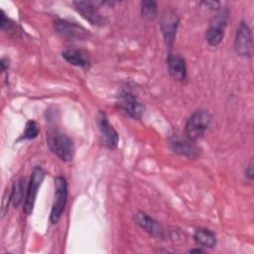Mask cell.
<instances>
[{
    "label": "cell",
    "instance_id": "cell-13",
    "mask_svg": "<svg viewBox=\"0 0 254 254\" xmlns=\"http://www.w3.org/2000/svg\"><path fill=\"white\" fill-rule=\"evenodd\" d=\"M169 146L175 154L180 156L193 159L198 155V148L189 139L185 140L178 136H172L169 138Z\"/></svg>",
    "mask_w": 254,
    "mask_h": 254
},
{
    "label": "cell",
    "instance_id": "cell-2",
    "mask_svg": "<svg viewBox=\"0 0 254 254\" xmlns=\"http://www.w3.org/2000/svg\"><path fill=\"white\" fill-rule=\"evenodd\" d=\"M211 122V115L206 110H197L190 115L185 126V134L187 138L191 141L200 139Z\"/></svg>",
    "mask_w": 254,
    "mask_h": 254
},
{
    "label": "cell",
    "instance_id": "cell-7",
    "mask_svg": "<svg viewBox=\"0 0 254 254\" xmlns=\"http://www.w3.org/2000/svg\"><path fill=\"white\" fill-rule=\"evenodd\" d=\"M44 179H45L44 170L39 166L35 167L32 172L30 183L27 188V192H26L24 206H23V211L27 215H30L34 209L38 190H39V188L41 187Z\"/></svg>",
    "mask_w": 254,
    "mask_h": 254
},
{
    "label": "cell",
    "instance_id": "cell-8",
    "mask_svg": "<svg viewBox=\"0 0 254 254\" xmlns=\"http://www.w3.org/2000/svg\"><path fill=\"white\" fill-rule=\"evenodd\" d=\"M234 47L236 53L240 57L250 58L252 55V47H253V38L252 32L248 24L244 21H241L237 27Z\"/></svg>",
    "mask_w": 254,
    "mask_h": 254
},
{
    "label": "cell",
    "instance_id": "cell-1",
    "mask_svg": "<svg viewBox=\"0 0 254 254\" xmlns=\"http://www.w3.org/2000/svg\"><path fill=\"white\" fill-rule=\"evenodd\" d=\"M47 144L50 150L64 162H69L74 155V143L70 137L59 132L50 131L47 133Z\"/></svg>",
    "mask_w": 254,
    "mask_h": 254
},
{
    "label": "cell",
    "instance_id": "cell-16",
    "mask_svg": "<svg viewBox=\"0 0 254 254\" xmlns=\"http://www.w3.org/2000/svg\"><path fill=\"white\" fill-rule=\"evenodd\" d=\"M193 239L197 245L203 248H213L217 242L215 233L206 228L196 229L193 234Z\"/></svg>",
    "mask_w": 254,
    "mask_h": 254
},
{
    "label": "cell",
    "instance_id": "cell-14",
    "mask_svg": "<svg viewBox=\"0 0 254 254\" xmlns=\"http://www.w3.org/2000/svg\"><path fill=\"white\" fill-rule=\"evenodd\" d=\"M63 58L70 64L79 66L81 68H89L90 56L89 53L82 49L67 48L62 52Z\"/></svg>",
    "mask_w": 254,
    "mask_h": 254
},
{
    "label": "cell",
    "instance_id": "cell-22",
    "mask_svg": "<svg viewBox=\"0 0 254 254\" xmlns=\"http://www.w3.org/2000/svg\"><path fill=\"white\" fill-rule=\"evenodd\" d=\"M245 177L248 178L250 181L253 180L254 178V172H253V163L252 161L249 163V165L246 167V170H245Z\"/></svg>",
    "mask_w": 254,
    "mask_h": 254
},
{
    "label": "cell",
    "instance_id": "cell-4",
    "mask_svg": "<svg viewBox=\"0 0 254 254\" xmlns=\"http://www.w3.org/2000/svg\"><path fill=\"white\" fill-rule=\"evenodd\" d=\"M116 107L125 116L137 120L141 119L145 111L144 104L130 90L127 89H123L118 94Z\"/></svg>",
    "mask_w": 254,
    "mask_h": 254
},
{
    "label": "cell",
    "instance_id": "cell-19",
    "mask_svg": "<svg viewBox=\"0 0 254 254\" xmlns=\"http://www.w3.org/2000/svg\"><path fill=\"white\" fill-rule=\"evenodd\" d=\"M25 180L23 178L18 179L11 190V202L14 205V207H18L19 204L23 200V194H24V188H25Z\"/></svg>",
    "mask_w": 254,
    "mask_h": 254
},
{
    "label": "cell",
    "instance_id": "cell-11",
    "mask_svg": "<svg viewBox=\"0 0 254 254\" xmlns=\"http://www.w3.org/2000/svg\"><path fill=\"white\" fill-rule=\"evenodd\" d=\"M55 30L64 38L72 40H85L89 37V31L76 23L67 20L57 19L54 22Z\"/></svg>",
    "mask_w": 254,
    "mask_h": 254
},
{
    "label": "cell",
    "instance_id": "cell-5",
    "mask_svg": "<svg viewBox=\"0 0 254 254\" xmlns=\"http://www.w3.org/2000/svg\"><path fill=\"white\" fill-rule=\"evenodd\" d=\"M67 200V184L63 176L55 178V194L52 204L50 220L52 223H57L63 215Z\"/></svg>",
    "mask_w": 254,
    "mask_h": 254
},
{
    "label": "cell",
    "instance_id": "cell-18",
    "mask_svg": "<svg viewBox=\"0 0 254 254\" xmlns=\"http://www.w3.org/2000/svg\"><path fill=\"white\" fill-rule=\"evenodd\" d=\"M141 15L146 21H154L158 17V5L156 1H141Z\"/></svg>",
    "mask_w": 254,
    "mask_h": 254
},
{
    "label": "cell",
    "instance_id": "cell-21",
    "mask_svg": "<svg viewBox=\"0 0 254 254\" xmlns=\"http://www.w3.org/2000/svg\"><path fill=\"white\" fill-rule=\"evenodd\" d=\"M10 201H11V190L8 191V190H6V191L3 195V199H2V207H1L2 216H4L6 214Z\"/></svg>",
    "mask_w": 254,
    "mask_h": 254
},
{
    "label": "cell",
    "instance_id": "cell-3",
    "mask_svg": "<svg viewBox=\"0 0 254 254\" xmlns=\"http://www.w3.org/2000/svg\"><path fill=\"white\" fill-rule=\"evenodd\" d=\"M229 12L226 8H219L217 13L211 18L208 29L205 33V40L210 47H217L224 36Z\"/></svg>",
    "mask_w": 254,
    "mask_h": 254
},
{
    "label": "cell",
    "instance_id": "cell-12",
    "mask_svg": "<svg viewBox=\"0 0 254 254\" xmlns=\"http://www.w3.org/2000/svg\"><path fill=\"white\" fill-rule=\"evenodd\" d=\"M97 125L102 137L103 144L110 150L116 149L119 142V135L113 126L109 123L106 114L99 111L97 115Z\"/></svg>",
    "mask_w": 254,
    "mask_h": 254
},
{
    "label": "cell",
    "instance_id": "cell-24",
    "mask_svg": "<svg viewBox=\"0 0 254 254\" xmlns=\"http://www.w3.org/2000/svg\"><path fill=\"white\" fill-rule=\"evenodd\" d=\"M8 63H9V62H8L7 59H5V58L1 59V64H0V65H1V71H2V72H5L6 69L8 68V66H9V64H8Z\"/></svg>",
    "mask_w": 254,
    "mask_h": 254
},
{
    "label": "cell",
    "instance_id": "cell-23",
    "mask_svg": "<svg viewBox=\"0 0 254 254\" xmlns=\"http://www.w3.org/2000/svg\"><path fill=\"white\" fill-rule=\"evenodd\" d=\"M201 4H203V5H205L206 7H208V8H210V9H217V8H219V2H217V1H203V2H201Z\"/></svg>",
    "mask_w": 254,
    "mask_h": 254
},
{
    "label": "cell",
    "instance_id": "cell-6",
    "mask_svg": "<svg viewBox=\"0 0 254 254\" xmlns=\"http://www.w3.org/2000/svg\"><path fill=\"white\" fill-rule=\"evenodd\" d=\"M179 23L180 17L177 10L174 7H166L161 16L160 27L165 42L170 49L173 47L175 43Z\"/></svg>",
    "mask_w": 254,
    "mask_h": 254
},
{
    "label": "cell",
    "instance_id": "cell-25",
    "mask_svg": "<svg viewBox=\"0 0 254 254\" xmlns=\"http://www.w3.org/2000/svg\"><path fill=\"white\" fill-rule=\"evenodd\" d=\"M189 252H190V253H192V252H196V253H202V252H203V250H202V249H199V248H196V249H191V250H190Z\"/></svg>",
    "mask_w": 254,
    "mask_h": 254
},
{
    "label": "cell",
    "instance_id": "cell-9",
    "mask_svg": "<svg viewBox=\"0 0 254 254\" xmlns=\"http://www.w3.org/2000/svg\"><path fill=\"white\" fill-rule=\"evenodd\" d=\"M72 5L79 15L91 25L103 27L106 25V18L99 12L95 3L91 1H73Z\"/></svg>",
    "mask_w": 254,
    "mask_h": 254
},
{
    "label": "cell",
    "instance_id": "cell-15",
    "mask_svg": "<svg viewBox=\"0 0 254 254\" xmlns=\"http://www.w3.org/2000/svg\"><path fill=\"white\" fill-rule=\"evenodd\" d=\"M168 71L172 78L178 81H183L187 77V64L183 57L178 54L169 53L167 58Z\"/></svg>",
    "mask_w": 254,
    "mask_h": 254
},
{
    "label": "cell",
    "instance_id": "cell-20",
    "mask_svg": "<svg viewBox=\"0 0 254 254\" xmlns=\"http://www.w3.org/2000/svg\"><path fill=\"white\" fill-rule=\"evenodd\" d=\"M39 132H40V130H39L38 124H37L34 120H29V121L26 123L25 130H24L22 136L18 139V141L35 139V138L39 135Z\"/></svg>",
    "mask_w": 254,
    "mask_h": 254
},
{
    "label": "cell",
    "instance_id": "cell-17",
    "mask_svg": "<svg viewBox=\"0 0 254 254\" xmlns=\"http://www.w3.org/2000/svg\"><path fill=\"white\" fill-rule=\"evenodd\" d=\"M0 29L3 32L8 33L10 36H12L14 38H19L22 33V30L18 26V24L15 23L14 21H12L10 18H8L5 15L4 11H2V10L0 13Z\"/></svg>",
    "mask_w": 254,
    "mask_h": 254
},
{
    "label": "cell",
    "instance_id": "cell-10",
    "mask_svg": "<svg viewBox=\"0 0 254 254\" xmlns=\"http://www.w3.org/2000/svg\"><path fill=\"white\" fill-rule=\"evenodd\" d=\"M134 221L137 225L155 238L166 239L168 237V230H166L159 221L155 220L143 211H137L134 214Z\"/></svg>",
    "mask_w": 254,
    "mask_h": 254
}]
</instances>
